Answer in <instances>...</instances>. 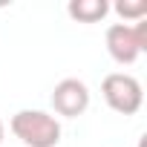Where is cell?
Masks as SVG:
<instances>
[{
    "label": "cell",
    "mask_w": 147,
    "mask_h": 147,
    "mask_svg": "<svg viewBox=\"0 0 147 147\" xmlns=\"http://www.w3.org/2000/svg\"><path fill=\"white\" fill-rule=\"evenodd\" d=\"M101 92H104V101L110 104V110H115L121 115H136L144 101L141 84L127 72H110L101 84Z\"/></svg>",
    "instance_id": "3957f363"
},
{
    "label": "cell",
    "mask_w": 147,
    "mask_h": 147,
    "mask_svg": "<svg viewBox=\"0 0 147 147\" xmlns=\"http://www.w3.org/2000/svg\"><path fill=\"white\" fill-rule=\"evenodd\" d=\"M9 127L26 147H58V141H61L58 118L43 110H20L12 115Z\"/></svg>",
    "instance_id": "6da1fadb"
},
{
    "label": "cell",
    "mask_w": 147,
    "mask_h": 147,
    "mask_svg": "<svg viewBox=\"0 0 147 147\" xmlns=\"http://www.w3.org/2000/svg\"><path fill=\"white\" fill-rule=\"evenodd\" d=\"M69 18L78 20V23H98L107 18L110 12V3L107 0H72V3L66 6Z\"/></svg>",
    "instance_id": "5b68a950"
},
{
    "label": "cell",
    "mask_w": 147,
    "mask_h": 147,
    "mask_svg": "<svg viewBox=\"0 0 147 147\" xmlns=\"http://www.w3.org/2000/svg\"><path fill=\"white\" fill-rule=\"evenodd\" d=\"M0 144H3V121H0Z\"/></svg>",
    "instance_id": "52a82bcc"
},
{
    "label": "cell",
    "mask_w": 147,
    "mask_h": 147,
    "mask_svg": "<svg viewBox=\"0 0 147 147\" xmlns=\"http://www.w3.org/2000/svg\"><path fill=\"white\" fill-rule=\"evenodd\" d=\"M147 49V18L138 23H113L107 29V52L115 63H133Z\"/></svg>",
    "instance_id": "7a4b0ae2"
},
{
    "label": "cell",
    "mask_w": 147,
    "mask_h": 147,
    "mask_svg": "<svg viewBox=\"0 0 147 147\" xmlns=\"http://www.w3.org/2000/svg\"><path fill=\"white\" fill-rule=\"evenodd\" d=\"M52 107L63 118H78L90 107V90H87V84L78 81V78H63L52 90Z\"/></svg>",
    "instance_id": "277c9868"
},
{
    "label": "cell",
    "mask_w": 147,
    "mask_h": 147,
    "mask_svg": "<svg viewBox=\"0 0 147 147\" xmlns=\"http://www.w3.org/2000/svg\"><path fill=\"white\" fill-rule=\"evenodd\" d=\"M115 12L124 18V20H144L147 18V3L144 0H118L115 3Z\"/></svg>",
    "instance_id": "8992f818"
}]
</instances>
